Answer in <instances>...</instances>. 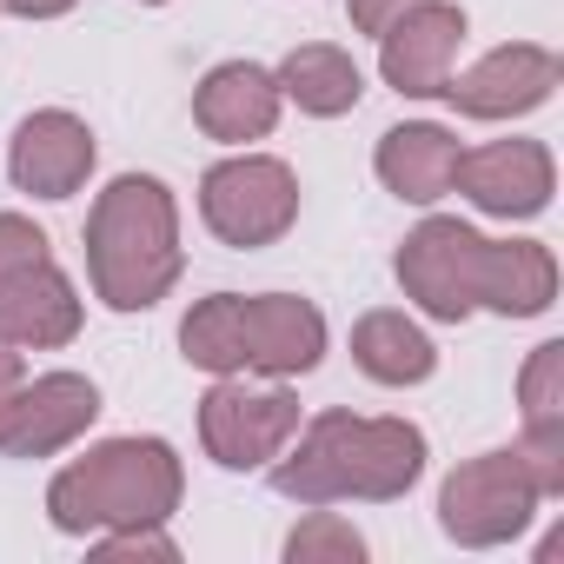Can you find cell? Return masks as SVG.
<instances>
[{
    "instance_id": "14",
    "label": "cell",
    "mask_w": 564,
    "mask_h": 564,
    "mask_svg": "<svg viewBox=\"0 0 564 564\" xmlns=\"http://www.w3.org/2000/svg\"><path fill=\"white\" fill-rule=\"evenodd\" d=\"M74 333H80V293L54 259L14 272L8 286H0V339L8 346L54 352V346H74Z\"/></svg>"
},
{
    "instance_id": "7",
    "label": "cell",
    "mask_w": 564,
    "mask_h": 564,
    "mask_svg": "<svg viewBox=\"0 0 564 564\" xmlns=\"http://www.w3.org/2000/svg\"><path fill=\"white\" fill-rule=\"evenodd\" d=\"M478 239H485V232H471L465 219H445V213L405 232V246H399L392 272H399L405 300H412L425 319H445V326H458V319H471V313H478V300H471Z\"/></svg>"
},
{
    "instance_id": "20",
    "label": "cell",
    "mask_w": 564,
    "mask_h": 564,
    "mask_svg": "<svg viewBox=\"0 0 564 564\" xmlns=\"http://www.w3.org/2000/svg\"><path fill=\"white\" fill-rule=\"evenodd\" d=\"M180 352H186V366H199V372H213V379L246 372V300H239V293L199 300V306L180 319Z\"/></svg>"
},
{
    "instance_id": "17",
    "label": "cell",
    "mask_w": 564,
    "mask_h": 564,
    "mask_svg": "<svg viewBox=\"0 0 564 564\" xmlns=\"http://www.w3.org/2000/svg\"><path fill=\"white\" fill-rule=\"evenodd\" d=\"M458 133H445L438 120H405V127H392L386 140H379V153H372V166H379V180H386V193L392 199H405V206H438L445 193H452V180H458Z\"/></svg>"
},
{
    "instance_id": "8",
    "label": "cell",
    "mask_w": 564,
    "mask_h": 564,
    "mask_svg": "<svg viewBox=\"0 0 564 564\" xmlns=\"http://www.w3.org/2000/svg\"><path fill=\"white\" fill-rule=\"evenodd\" d=\"M564 80V61L538 41H505L491 47L485 61H471L465 74L445 80V100L465 113V120H524L538 113Z\"/></svg>"
},
{
    "instance_id": "28",
    "label": "cell",
    "mask_w": 564,
    "mask_h": 564,
    "mask_svg": "<svg viewBox=\"0 0 564 564\" xmlns=\"http://www.w3.org/2000/svg\"><path fill=\"white\" fill-rule=\"evenodd\" d=\"M8 14H21V21H54V14H67L74 0H0Z\"/></svg>"
},
{
    "instance_id": "22",
    "label": "cell",
    "mask_w": 564,
    "mask_h": 564,
    "mask_svg": "<svg viewBox=\"0 0 564 564\" xmlns=\"http://www.w3.org/2000/svg\"><path fill=\"white\" fill-rule=\"evenodd\" d=\"M286 557H293V564H359V557H366V538H359L339 511L313 505V518L286 538Z\"/></svg>"
},
{
    "instance_id": "10",
    "label": "cell",
    "mask_w": 564,
    "mask_h": 564,
    "mask_svg": "<svg viewBox=\"0 0 564 564\" xmlns=\"http://www.w3.org/2000/svg\"><path fill=\"white\" fill-rule=\"evenodd\" d=\"M458 41H465V8H452V0H419V8H405L379 34L386 87H399L405 100H438L445 80H452Z\"/></svg>"
},
{
    "instance_id": "27",
    "label": "cell",
    "mask_w": 564,
    "mask_h": 564,
    "mask_svg": "<svg viewBox=\"0 0 564 564\" xmlns=\"http://www.w3.org/2000/svg\"><path fill=\"white\" fill-rule=\"evenodd\" d=\"M21 379H28V366H21V346H8V339H0V419H8V405H14V392H21Z\"/></svg>"
},
{
    "instance_id": "4",
    "label": "cell",
    "mask_w": 564,
    "mask_h": 564,
    "mask_svg": "<svg viewBox=\"0 0 564 564\" xmlns=\"http://www.w3.org/2000/svg\"><path fill=\"white\" fill-rule=\"evenodd\" d=\"M199 219L213 239H226L239 252L272 246L300 219V173L272 153H232L199 173Z\"/></svg>"
},
{
    "instance_id": "25",
    "label": "cell",
    "mask_w": 564,
    "mask_h": 564,
    "mask_svg": "<svg viewBox=\"0 0 564 564\" xmlns=\"http://www.w3.org/2000/svg\"><path fill=\"white\" fill-rule=\"evenodd\" d=\"M100 557H160V564H173L180 544L160 524H120V531H100Z\"/></svg>"
},
{
    "instance_id": "23",
    "label": "cell",
    "mask_w": 564,
    "mask_h": 564,
    "mask_svg": "<svg viewBox=\"0 0 564 564\" xmlns=\"http://www.w3.org/2000/svg\"><path fill=\"white\" fill-rule=\"evenodd\" d=\"M511 452H518V465L531 471V485H538L544 498L564 491V425H524V438H518Z\"/></svg>"
},
{
    "instance_id": "1",
    "label": "cell",
    "mask_w": 564,
    "mask_h": 564,
    "mask_svg": "<svg viewBox=\"0 0 564 564\" xmlns=\"http://www.w3.org/2000/svg\"><path fill=\"white\" fill-rule=\"evenodd\" d=\"M425 471V432L412 419H359V412H319L306 432L286 438L272 458V491L293 505H392Z\"/></svg>"
},
{
    "instance_id": "15",
    "label": "cell",
    "mask_w": 564,
    "mask_h": 564,
    "mask_svg": "<svg viewBox=\"0 0 564 564\" xmlns=\"http://www.w3.org/2000/svg\"><path fill=\"white\" fill-rule=\"evenodd\" d=\"M471 300L498 319H538L557 300V259L538 239H478Z\"/></svg>"
},
{
    "instance_id": "2",
    "label": "cell",
    "mask_w": 564,
    "mask_h": 564,
    "mask_svg": "<svg viewBox=\"0 0 564 564\" xmlns=\"http://www.w3.org/2000/svg\"><path fill=\"white\" fill-rule=\"evenodd\" d=\"M180 252V206L153 173H120L87 213V279L113 313H147L173 293Z\"/></svg>"
},
{
    "instance_id": "24",
    "label": "cell",
    "mask_w": 564,
    "mask_h": 564,
    "mask_svg": "<svg viewBox=\"0 0 564 564\" xmlns=\"http://www.w3.org/2000/svg\"><path fill=\"white\" fill-rule=\"evenodd\" d=\"M41 259H54V252H47V232H41L28 213H0V286H8L14 272L41 265Z\"/></svg>"
},
{
    "instance_id": "5",
    "label": "cell",
    "mask_w": 564,
    "mask_h": 564,
    "mask_svg": "<svg viewBox=\"0 0 564 564\" xmlns=\"http://www.w3.org/2000/svg\"><path fill=\"white\" fill-rule=\"evenodd\" d=\"M538 505H544V491L531 485V471L518 465V452H478V458H465L445 478L438 524L465 551H491V544H511L538 518Z\"/></svg>"
},
{
    "instance_id": "26",
    "label": "cell",
    "mask_w": 564,
    "mask_h": 564,
    "mask_svg": "<svg viewBox=\"0 0 564 564\" xmlns=\"http://www.w3.org/2000/svg\"><path fill=\"white\" fill-rule=\"evenodd\" d=\"M405 8H419V0H346L352 28H359V34H372V41H379V34H386V28H392Z\"/></svg>"
},
{
    "instance_id": "11",
    "label": "cell",
    "mask_w": 564,
    "mask_h": 564,
    "mask_svg": "<svg viewBox=\"0 0 564 564\" xmlns=\"http://www.w3.org/2000/svg\"><path fill=\"white\" fill-rule=\"evenodd\" d=\"M94 419H100L94 379H80V372L21 379L8 419H0V452H8V458H54V452H67Z\"/></svg>"
},
{
    "instance_id": "3",
    "label": "cell",
    "mask_w": 564,
    "mask_h": 564,
    "mask_svg": "<svg viewBox=\"0 0 564 564\" xmlns=\"http://www.w3.org/2000/svg\"><path fill=\"white\" fill-rule=\"evenodd\" d=\"M186 498L180 452L166 438H107L47 485V518L67 538L120 531V524H166Z\"/></svg>"
},
{
    "instance_id": "9",
    "label": "cell",
    "mask_w": 564,
    "mask_h": 564,
    "mask_svg": "<svg viewBox=\"0 0 564 564\" xmlns=\"http://www.w3.org/2000/svg\"><path fill=\"white\" fill-rule=\"evenodd\" d=\"M452 186L491 219H538L557 193V166H551V147L538 140H491V147L458 153Z\"/></svg>"
},
{
    "instance_id": "21",
    "label": "cell",
    "mask_w": 564,
    "mask_h": 564,
    "mask_svg": "<svg viewBox=\"0 0 564 564\" xmlns=\"http://www.w3.org/2000/svg\"><path fill=\"white\" fill-rule=\"evenodd\" d=\"M524 425H564V339H544L518 372Z\"/></svg>"
},
{
    "instance_id": "12",
    "label": "cell",
    "mask_w": 564,
    "mask_h": 564,
    "mask_svg": "<svg viewBox=\"0 0 564 564\" xmlns=\"http://www.w3.org/2000/svg\"><path fill=\"white\" fill-rule=\"evenodd\" d=\"M100 147H94V127L67 107H47V113H28L21 133H14V153H8V173L21 193L34 199H74L94 173Z\"/></svg>"
},
{
    "instance_id": "6",
    "label": "cell",
    "mask_w": 564,
    "mask_h": 564,
    "mask_svg": "<svg viewBox=\"0 0 564 564\" xmlns=\"http://www.w3.org/2000/svg\"><path fill=\"white\" fill-rule=\"evenodd\" d=\"M293 432H300V399L286 392V379L265 386V392H252V386H239V372H232V379H219V386L199 399V445H206V458L226 465V471H259V465H272L279 452H286Z\"/></svg>"
},
{
    "instance_id": "19",
    "label": "cell",
    "mask_w": 564,
    "mask_h": 564,
    "mask_svg": "<svg viewBox=\"0 0 564 564\" xmlns=\"http://www.w3.org/2000/svg\"><path fill=\"white\" fill-rule=\"evenodd\" d=\"M352 366L372 379V386H425L438 372V346L392 306L366 313L352 326Z\"/></svg>"
},
{
    "instance_id": "16",
    "label": "cell",
    "mask_w": 564,
    "mask_h": 564,
    "mask_svg": "<svg viewBox=\"0 0 564 564\" xmlns=\"http://www.w3.org/2000/svg\"><path fill=\"white\" fill-rule=\"evenodd\" d=\"M279 80L259 67V61H219L199 87H193V120L199 133L226 140V147H246V140H265L279 127Z\"/></svg>"
},
{
    "instance_id": "18",
    "label": "cell",
    "mask_w": 564,
    "mask_h": 564,
    "mask_svg": "<svg viewBox=\"0 0 564 564\" xmlns=\"http://www.w3.org/2000/svg\"><path fill=\"white\" fill-rule=\"evenodd\" d=\"M279 100H293L300 113H313V120H339V113H352L359 100H366V74H359V61L346 54V47H333V41H306V47H293L286 61H279Z\"/></svg>"
},
{
    "instance_id": "13",
    "label": "cell",
    "mask_w": 564,
    "mask_h": 564,
    "mask_svg": "<svg viewBox=\"0 0 564 564\" xmlns=\"http://www.w3.org/2000/svg\"><path fill=\"white\" fill-rule=\"evenodd\" d=\"M326 359V313L300 293H259L246 300V372L265 379H306Z\"/></svg>"
},
{
    "instance_id": "29",
    "label": "cell",
    "mask_w": 564,
    "mask_h": 564,
    "mask_svg": "<svg viewBox=\"0 0 564 564\" xmlns=\"http://www.w3.org/2000/svg\"><path fill=\"white\" fill-rule=\"evenodd\" d=\"M140 8H166V0H140Z\"/></svg>"
}]
</instances>
